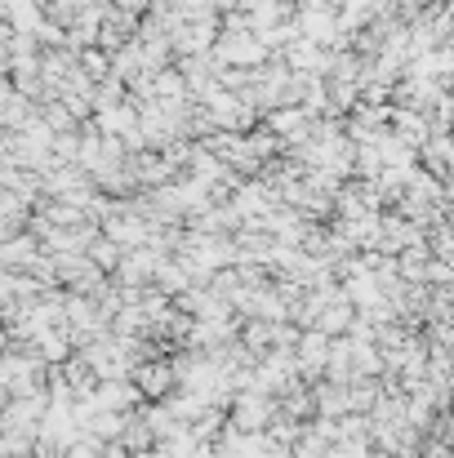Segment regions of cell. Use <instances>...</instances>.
I'll use <instances>...</instances> for the list:
<instances>
[{"mask_svg":"<svg viewBox=\"0 0 454 458\" xmlns=\"http://www.w3.org/2000/svg\"><path fill=\"white\" fill-rule=\"evenodd\" d=\"M277 419V401L272 396H259V392H241L232 401V414H227V428L241 432V437H254V432H268V423Z\"/></svg>","mask_w":454,"mask_h":458,"instance_id":"6da1fadb","label":"cell"},{"mask_svg":"<svg viewBox=\"0 0 454 458\" xmlns=\"http://www.w3.org/2000/svg\"><path fill=\"white\" fill-rule=\"evenodd\" d=\"M325 356H330V338L321 334V329H303L299 338H295V374L299 378H321V369H325Z\"/></svg>","mask_w":454,"mask_h":458,"instance_id":"7a4b0ae2","label":"cell"},{"mask_svg":"<svg viewBox=\"0 0 454 458\" xmlns=\"http://www.w3.org/2000/svg\"><path fill=\"white\" fill-rule=\"evenodd\" d=\"M130 383L139 387L143 401H160L174 387V369H169V360H143V365L130 369Z\"/></svg>","mask_w":454,"mask_h":458,"instance_id":"3957f363","label":"cell"},{"mask_svg":"<svg viewBox=\"0 0 454 458\" xmlns=\"http://www.w3.org/2000/svg\"><path fill=\"white\" fill-rule=\"evenodd\" d=\"M352 320H356V311L343 303V294H334L330 303L316 311V320H312V329H321L325 338H338L343 329H352Z\"/></svg>","mask_w":454,"mask_h":458,"instance_id":"277c9868","label":"cell"},{"mask_svg":"<svg viewBox=\"0 0 454 458\" xmlns=\"http://www.w3.org/2000/svg\"><path fill=\"white\" fill-rule=\"evenodd\" d=\"M4 22L13 36H36V27L45 22V9L36 0H4Z\"/></svg>","mask_w":454,"mask_h":458,"instance_id":"5b68a950","label":"cell"},{"mask_svg":"<svg viewBox=\"0 0 454 458\" xmlns=\"http://www.w3.org/2000/svg\"><path fill=\"white\" fill-rule=\"evenodd\" d=\"M99 458H134V454H125L121 445H99Z\"/></svg>","mask_w":454,"mask_h":458,"instance_id":"8992f818","label":"cell"},{"mask_svg":"<svg viewBox=\"0 0 454 458\" xmlns=\"http://www.w3.org/2000/svg\"><path fill=\"white\" fill-rule=\"evenodd\" d=\"M134 458H169V454H165V450H156V445H151V450H143V454H134Z\"/></svg>","mask_w":454,"mask_h":458,"instance_id":"52a82bcc","label":"cell"}]
</instances>
